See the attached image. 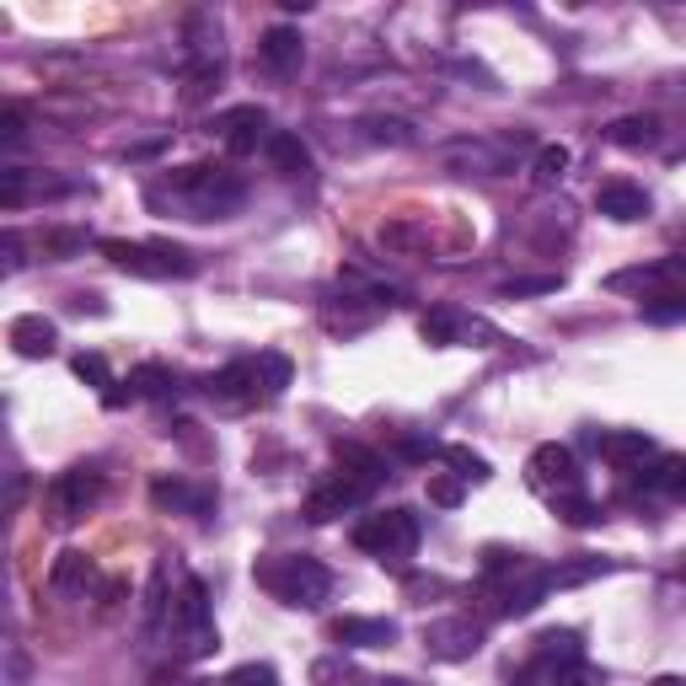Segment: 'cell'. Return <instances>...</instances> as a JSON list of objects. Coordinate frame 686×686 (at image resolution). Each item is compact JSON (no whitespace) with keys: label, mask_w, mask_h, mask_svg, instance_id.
Returning a JSON list of instances; mask_svg holds the SVG:
<instances>
[{"label":"cell","mask_w":686,"mask_h":686,"mask_svg":"<svg viewBox=\"0 0 686 686\" xmlns=\"http://www.w3.org/2000/svg\"><path fill=\"white\" fill-rule=\"evenodd\" d=\"M172 193L182 199L188 220H226V215H231V209H241V199H247V188H241L237 172L209 167V161L178 167V172H172Z\"/></svg>","instance_id":"obj_1"},{"label":"cell","mask_w":686,"mask_h":686,"mask_svg":"<svg viewBox=\"0 0 686 686\" xmlns=\"http://www.w3.org/2000/svg\"><path fill=\"white\" fill-rule=\"evenodd\" d=\"M97 252L123 274H140V279H188L199 274V258L188 247H172V241H119V237H102Z\"/></svg>","instance_id":"obj_2"},{"label":"cell","mask_w":686,"mask_h":686,"mask_svg":"<svg viewBox=\"0 0 686 686\" xmlns=\"http://www.w3.org/2000/svg\"><path fill=\"white\" fill-rule=\"evenodd\" d=\"M258 585L269 590L274 600H285V606H300V612H311V606H322L332 590V574L317 558H269V564H258Z\"/></svg>","instance_id":"obj_3"},{"label":"cell","mask_w":686,"mask_h":686,"mask_svg":"<svg viewBox=\"0 0 686 686\" xmlns=\"http://www.w3.org/2000/svg\"><path fill=\"white\" fill-rule=\"evenodd\" d=\"M355 547L370 558H414L418 547V515L414 509H381V515H365L355 526Z\"/></svg>","instance_id":"obj_4"},{"label":"cell","mask_w":686,"mask_h":686,"mask_svg":"<svg viewBox=\"0 0 686 686\" xmlns=\"http://www.w3.org/2000/svg\"><path fill=\"white\" fill-rule=\"evenodd\" d=\"M526 478H531V488H537V494H547V499L585 494V473H579L574 450L558 446V440H547V446L531 450V461H526Z\"/></svg>","instance_id":"obj_5"},{"label":"cell","mask_w":686,"mask_h":686,"mask_svg":"<svg viewBox=\"0 0 686 686\" xmlns=\"http://www.w3.org/2000/svg\"><path fill=\"white\" fill-rule=\"evenodd\" d=\"M97 499H102V473L97 467H70L49 483V515L60 526H76L87 509H97Z\"/></svg>","instance_id":"obj_6"},{"label":"cell","mask_w":686,"mask_h":686,"mask_svg":"<svg viewBox=\"0 0 686 686\" xmlns=\"http://www.w3.org/2000/svg\"><path fill=\"white\" fill-rule=\"evenodd\" d=\"M365 499H370V483H359L355 473H328V478L306 494V520L311 526H328L344 509H359Z\"/></svg>","instance_id":"obj_7"},{"label":"cell","mask_w":686,"mask_h":686,"mask_svg":"<svg viewBox=\"0 0 686 686\" xmlns=\"http://www.w3.org/2000/svg\"><path fill=\"white\" fill-rule=\"evenodd\" d=\"M547 596H553V568L526 564L520 574H509L505 585L494 590V617H531Z\"/></svg>","instance_id":"obj_8"},{"label":"cell","mask_w":686,"mask_h":686,"mask_svg":"<svg viewBox=\"0 0 686 686\" xmlns=\"http://www.w3.org/2000/svg\"><path fill=\"white\" fill-rule=\"evenodd\" d=\"M215 129H220V140H226L231 156H252L258 146H269V108L241 102V108H231V113H220Z\"/></svg>","instance_id":"obj_9"},{"label":"cell","mask_w":686,"mask_h":686,"mask_svg":"<svg viewBox=\"0 0 686 686\" xmlns=\"http://www.w3.org/2000/svg\"><path fill=\"white\" fill-rule=\"evenodd\" d=\"M424 649H429L435 659H446V665H456V659H473L483 649V627L467 623V617L429 623V627H424Z\"/></svg>","instance_id":"obj_10"},{"label":"cell","mask_w":686,"mask_h":686,"mask_svg":"<svg viewBox=\"0 0 686 686\" xmlns=\"http://www.w3.org/2000/svg\"><path fill=\"white\" fill-rule=\"evenodd\" d=\"M328 638L338 649H387L397 644V623L391 617H332Z\"/></svg>","instance_id":"obj_11"},{"label":"cell","mask_w":686,"mask_h":686,"mask_svg":"<svg viewBox=\"0 0 686 686\" xmlns=\"http://www.w3.org/2000/svg\"><path fill=\"white\" fill-rule=\"evenodd\" d=\"M596 209L606 215V220H617V226H638L644 215H649V193L638 188V182L627 178H612L596 188Z\"/></svg>","instance_id":"obj_12"},{"label":"cell","mask_w":686,"mask_h":686,"mask_svg":"<svg viewBox=\"0 0 686 686\" xmlns=\"http://www.w3.org/2000/svg\"><path fill=\"white\" fill-rule=\"evenodd\" d=\"M258 387H264L258 359H231L226 370H215V376H209V397H220V402H231V408L258 402Z\"/></svg>","instance_id":"obj_13"},{"label":"cell","mask_w":686,"mask_h":686,"mask_svg":"<svg viewBox=\"0 0 686 686\" xmlns=\"http://www.w3.org/2000/svg\"><path fill=\"white\" fill-rule=\"evenodd\" d=\"M11 344H17V355L22 359H49L54 355V344H60V328L49 322V317H17L11 322Z\"/></svg>","instance_id":"obj_14"},{"label":"cell","mask_w":686,"mask_h":686,"mask_svg":"<svg viewBox=\"0 0 686 686\" xmlns=\"http://www.w3.org/2000/svg\"><path fill=\"white\" fill-rule=\"evenodd\" d=\"M596 450L612 467H633V461H644L655 450V440L644 429H606V435H596Z\"/></svg>","instance_id":"obj_15"},{"label":"cell","mask_w":686,"mask_h":686,"mask_svg":"<svg viewBox=\"0 0 686 686\" xmlns=\"http://www.w3.org/2000/svg\"><path fill=\"white\" fill-rule=\"evenodd\" d=\"M264 156H269V167L279 172V178H306V172H311V150L300 146V135H285V129H274L269 135Z\"/></svg>","instance_id":"obj_16"},{"label":"cell","mask_w":686,"mask_h":686,"mask_svg":"<svg viewBox=\"0 0 686 686\" xmlns=\"http://www.w3.org/2000/svg\"><path fill=\"white\" fill-rule=\"evenodd\" d=\"M150 499H156V509H178V515H205L209 509L205 488H193L182 478H156L150 483Z\"/></svg>","instance_id":"obj_17"},{"label":"cell","mask_w":686,"mask_h":686,"mask_svg":"<svg viewBox=\"0 0 686 686\" xmlns=\"http://www.w3.org/2000/svg\"><path fill=\"white\" fill-rule=\"evenodd\" d=\"M258 54H264V64H269L274 76H290L300 64V54H306V43H300L296 28H269L264 43H258Z\"/></svg>","instance_id":"obj_18"},{"label":"cell","mask_w":686,"mask_h":686,"mask_svg":"<svg viewBox=\"0 0 686 686\" xmlns=\"http://www.w3.org/2000/svg\"><path fill=\"white\" fill-rule=\"evenodd\" d=\"M638 488L649 494H670V499H686V456H659L655 467H638Z\"/></svg>","instance_id":"obj_19"},{"label":"cell","mask_w":686,"mask_h":686,"mask_svg":"<svg viewBox=\"0 0 686 686\" xmlns=\"http://www.w3.org/2000/svg\"><path fill=\"white\" fill-rule=\"evenodd\" d=\"M91 574H97V564H91L87 553L70 547V553H60L54 568H49V590H54V596H76V590H87L91 585Z\"/></svg>","instance_id":"obj_20"},{"label":"cell","mask_w":686,"mask_h":686,"mask_svg":"<svg viewBox=\"0 0 686 686\" xmlns=\"http://www.w3.org/2000/svg\"><path fill=\"white\" fill-rule=\"evenodd\" d=\"M172 623L188 627V633H209V590H205V579H182L178 606H172Z\"/></svg>","instance_id":"obj_21"},{"label":"cell","mask_w":686,"mask_h":686,"mask_svg":"<svg viewBox=\"0 0 686 686\" xmlns=\"http://www.w3.org/2000/svg\"><path fill=\"white\" fill-rule=\"evenodd\" d=\"M606 140L623 146V150H644V146H655L659 140V119L655 113H623V119L606 129Z\"/></svg>","instance_id":"obj_22"},{"label":"cell","mask_w":686,"mask_h":686,"mask_svg":"<svg viewBox=\"0 0 686 686\" xmlns=\"http://www.w3.org/2000/svg\"><path fill=\"white\" fill-rule=\"evenodd\" d=\"M338 467H344V473H355L359 483H370V488H381V483H387V461H381L376 450H365V446H338Z\"/></svg>","instance_id":"obj_23"},{"label":"cell","mask_w":686,"mask_h":686,"mask_svg":"<svg viewBox=\"0 0 686 686\" xmlns=\"http://www.w3.org/2000/svg\"><path fill=\"white\" fill-rule=\"evenodd\" d=\"M359 135H365L370 146H414V123H408V119H387V113L359 119Z\"/></svg>","instance_id":"obj_24"},{"label":"cell","mask_w":686,"mask_h":686,"mask_svg":"<svg viewBox=\"0 0 686 686\" xmlns=\"http://www.w3.org/2000/svg\"><path fill=\"white\" fill-rule=\"evenodd\" d=\"M418 332H424V344H429V349H450V344H456V332H461V317H456V311H424Z\"/></svg>","instance_id":"obj_25"},{"label":"cell","mask_w":686,"mask_h":686,"mask_svg":"<svg viewBox=\"0 0 686 686\" xmlns=\"http://www.w3.org/2000/svg\"><path fill=\"white\" fill-rule=\"evenodd\" d=\"M129 391L135 397H167L172 391V370L167 365H135L129 370Z\"/></svg>","instance_id":"obj_26"},{"label":"cell","mask_w":686,"mask_h":686,"mask_svg":"<svg viewBox=\"0 0 686 686\" xmlns=\"http://www.w3.org/2000/svg\"><path fill=\"white\" fill-rule=\"evenodd\" d=\"M440 456H446L450 467H456V478H461V483H488V478H494V467L483 461L478 450H467V446H446Z\"/></svg>","instance_id":"obj_27"},{"label":"cell","mask_w":686,"mask_h":686,"mask_svg":"<svg viewBox=\"0 0 686 686\" xmlns=\"http://www.w3.org/2000/svg\"><path fill=\"white\" fill-rule=\"evenodd\" d=\"M553 509H558V520L574 526V531H585V526H596L600 520V505H590L585 494H564V499H553Z\"/></svg>","instance_id":"obj_28"},{"label":"cell","mask_w":686,"mask_h":686,"mask_svg":"<svg viewBox=\"0 0 686 686\" xmlns=\"http://www.w3.org/2000/svg\"><path fill=\"white\" fill-rule=\"evenodd\" d=\"M531 564L526 553H509V547H483V579H509Z\"/></svg>","instance_id":"obj_29"},{"label":"cell","mask_w":686,"mask_h":686,"mask_svg":"<svg viewBox=\"0 0 686 686\" xmlns=\"http://www.w3.org/2000/svg\"><path fill=\"white\" fill-rule=\"evenodd\" d=\"M568 161H574V156H568V146H541L537 161H531V178H537V182H558L568 172Z\"/></svg>","instance_id":"obj_30"},{"label":"cell","mask_w":686,"mask_h":686,"mask_svg":"<svg viewBox=\"0 0 686 686\" xmlns=\"http://www.w3.org/2000/svg\"><path fill=\"white\" fill-rule=\"evenodd\" d=\"M258 376H264V391L279 397V391L290 387V359L285 355H258Z\"/></svg>","instance_id":"obj_31"},{"label":"cell","mask_w":686,"mask_h":686,"mask_svg":"<svg viewBox=\"0 0 686 686\" xmlns=\"http://www.w3.org/2000/svg\"><path fill=\"white\" fill-rule=\"evenodd\" d=\"M644 317L649 322H686V290L682 296H649L644 300Z\"/></svg>","instance_id":"obj_32"},{"label":"cell","mask_w":686,"mask_h":686,"mask_svg":"<svg viewBox=\"0 0 686 686\" xmlns=\"http://www.w3.org/2000/svg\"><path fill=\"white\" fill-rule=\"evenodd\" d=\"M70 370H76L87 387H113V370H108V359L102 355H76L70 359Z\"/></svg>","instance_id":"obj_33"},{"label":"cell","mask_w":686,"mask_h":686,"mask_svg":"<svg viewBox=\"0 0 686 686\" xmlns=\"http://www.w3.org/2000/svg\"><path fill=\"white\" fill-rule=\"evenodd\" d=\"M22 199H28V172H22V167H6V172H0V205L17 209Z\"/></svg>","instance_id":"obj_34"},{"label":"cell","mask_w":686,"mask_h":686,"mask_svg":"<svg viewBox=\"0 0 686 686\" xmlns=\"http://www.w3.org/2000/svg\"><path fill=\"white\" fill-rule=\"evenodd\" d=\"M429 505H440V509H456V505H461V478L435 473V478H429Z\"/></svg>","instance_id":"obj_35"},{"label":"cell","mask_w":686,"mask_h":686,"mask_svg":"<svg viewBox=\"0 0 686 686\" xmlns=\"http://www.w3.org/2000/svg\"><path fill=\"white\" fill-rule=\"evenodd\" d=\"M161 612H167V568H156V574H150V590H146V623L156 627V623H161Z\"/></svg>","instance_id":"obj_36"},{"label":"cell","mask_w":686,"mask_h":686,"mask_svg":"<svg viewBox=\"0 0 686 686\" xmlns=\"http://www.w3.org/2000/svg\"><path fill=\"white\" fill-rule=\"evenodd\" d=\"M226 686H279V676H274V665H237Z\"/></svg>","instance_id":"obj_37"},{"label":"cell","mask_w":686,"mask_h":686,"mask_svg":"<svg viewBox=\"0 0 686 686\" xmlns=\"http://www.w3.org/2000/svg\"><path fill=\"white\" fill-rule=\"evenodd\" d=\"M81 247H87L81 231H49V237H43V258H70V252H81Z\"/></svg>","instance_id":"obj_38"},{"label":"cell","mask_w":686,"mask_h":686,"mask_svg":"<svg viewBox=\"0 0 686 686\" xmlns=\"http://www.w3.org/2000/svg\"><path fill=\"white\" fill-rule=\"evenodd\" d=\"M564 279L558 274H541V279H509L505 285V296H553Z\"/></svg>","instance_id":"obj_39"},{"label":"cell","mask_w":686,"mask_h":686,"mask_svg":"<svg viewBox=\"0 0 686 686\" xmlns=\"http://www.w3.org/2000/svg\"><path fill=\"white\" fill-rule=\"evenodd\" d=\"M22 135H28V119H22V108H6V113H0V140H6V146H17Z\"/></svg>","instance_id":"obj_40"},{"label":"cell","mask_w":686,"mask_h":686,"mask_svg":"<svg viewBox=\"0 0 686 686\" xmlns=\"http://www.w3.org/2000/svg\"><path fill=\"white\" fill-rule=\"evenodd\" d=\"M0 247H6V274H17V269H22V241L6 231V237H0Z\"/></svg>","instance_id":"obj_41"},{"label":"cell","mask_w":686,"mask_h":686,"mask_svg":"<svg viewBox=\"0 0 686 686\" xmlns=\"http://www.w3.org/2000/svg\"><path fill=\"white\" fill-rule=\"evenodd\" d=\"M402 456H414V461H424V456H435V446H429V440H402Z\"/></svg>","instance_id":"obj_42"},{"label":"cell","mask_w":686,"mask_h":686,"mask_svg":"<svg viewBox=\"0 0 686 686\" xmlns=\"http://www.w3.org/2000/svg\"><path fill=\"white\" fill-rule=\"evenodd\" d=\"M655 686H686V682H682V676H659Z\"/></svg>","instance_id":"obj_43"},{"label":"cell","mask_w":686,"mask_h":686,"mask_svg":"<svg viewBox=\"0 0 686 686\" xmlns=\"http://www.w3.org/2000/svg\"><path fill=\"white\" fill-rule=\"evenodd\" d=\"M376 686H408V682H376Z\"/></svg>","instance_id":"obj_44"},{"label":"cell","mask_w":686,"mask_h":686,"mask_svg":"<svg viewBox=\"0 0 686 686\" xmlns=\"http://www.w3.org/2000/svg\"><path fill=\"white\" fill-rule=\"evenodd\" d=\"M193 686H199V682H193Z\"/></svg>","instance_id":"obj_45"}]
</instances>
